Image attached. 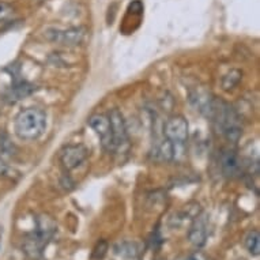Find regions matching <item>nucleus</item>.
I'll use <instances>...</instances> for the list:
<instances>
[{
  "label": "nucleus",
  "instance_id": "nucleus-15",
  "mask_svg": "<svg viewBox=\"0 0 260 260\" xmlns=\"http://www.w3.org/2000/svg\"><path fill=\"white\" fill-rule=\"evenodd\" d=\"M33 91H35V86L30 85V83H26V82H21V83H18V85H15L11 89L9 97L11 100H14V101H18V100L27 97Z\"/></svg>",
  "mask_w": 260,
  "mask_h": 260
},
{
  "label": "nucleus",
  "instance_id": "nucleus-17",
  "mask_svg": "<svg viewBox=\"0 0 260 260\" xmlns=\"http://www.w3.org/2000/svg\"><path fill=\"white\" fill-rule=\"evenodd\" d=\"M15 154V146L5 133L0 134V157H13Z\"/></svg>",
  "mask_w": 260,
  "mask_h": 260
},
{
  "label": "nucleus",
  "instance_id": "nucleus-2",
  "mask_svg": "<svg viewBox=\"0 0 260 260\" xmlns=\"http://www.w3.org/2000/svg\"><path fill=\"white\" fill-rule=\"evenodd\" d=\"M56 232V223L48 215H40L36 219V229L30 233L23 241L22 249L27 257L33 260L43 256L44 249L47 248Z\"/></svg>",
  "mask_w": 260,
  "mask_h": 260
},
{
  "label": "nucleus",
  "instance_id": "nucleus-8",
  "mask_svg": "<svg viewBox=\"0 0 260 260\" xmlns=\"http://www.w3.org/2000/svg\"><path fill=\"white\" fill-rule=\"evenodd\" d=\"M89 157V150L83 145H67L60 151V162L66 171H73Z\"/></svg>",
  "mask_w": 260,
  "mask_h": 260
},
{
  "label": "nucleus",
  "instance_id": "nucleus-20",
  "mask_svg": "<svg viewBox=\"0 0 260 260\" xmlns=\"http://www.w3.org/2000/svg\"><path fill=\"white\" fill-rule=\"evenodd\" d=\"M184 260H207V257L202 252H195V253H192V255H189L187 259Z\"/></svg>",
  "mask_w": 260,
  "mask_h": 260
},
{
  "label": "nucleus",
  "instance_id": "nucleus-14",
  "mask_svg": "<svg viewBox=\"0 0 260 260\" xmlns=\"http://www.w3.org/2000/svg\"><path fill=\"white\" fill-rule=\"evenodd\" d=\"M243 79V73L240 70H231L229 73H226L222 78V89L229 91V90H233L235 87L239 86V83Z\"/></svg>",
  "mask_w": 260,
  "mask_h": 260
},
{
  "label": "nucleus",
  "instance_id": "nucleus-4",
  "mask_svg": "<svg viewBox=\"0 0 260 260\" xmlns=\"http://www.w3.org/2000/svg\"><path fill=\"white\" fill-rule=\"evenodd\" d=\"M44 37L51 41V43L60 44L64 47H78L81 45L86 39V29L85 27H49L45 30Z\"/></svg>",
  "mask_w": 260,
  "mask_h": 260
},
{
  "label": "nucleus",
  "instance_id": "nucleus-6",
  "mask_svg": "<svg viewBox=\"0 0 260 260\" xmlns=\"http://www.w3.org/2000/svg\"><path fill=\"white\" fill-rule=\"evenodd\" d=\"M164 135L175 145H184L189 137V125L187 119L180 115L169 117L164 125Z\"/></svg>",
  "mask_w": 260,
  "mask_h": 260
},
{
  "label": "nucleus",
  "instance_id": "nucleus-9",
  "mask_svg": "<svg viewBox=\"0 0 260 260\" xmlns=\"http://www.w3.org/2000/svg\"><path fill=\"white\" fill-rule=\"evenodd\" d=\"M209 239V217L205 213H201L193 221L188 231L189 243L197 248L205 247Z\"/></svg>",
  "mask_w": 260,
  "mask_h": 260
},
{
  "label": "nucleus",
  "instance_id": "nucleus-5",
  "mask_svg": "<svg viewBox=\"0 0 260 260\" xmlns=\"http://www.w3.org/2000/svg\"><path fill=\"white\" fill-rule=\"evenodd\" d=\"M108 119L112 128V139H113V153H124L128 149V133L127 124L120 109L113 108L108 113Z\"/></svg>",
  "mask_w": 260,
  "mask_h": 260
},
{
  "label": "nucleus",
  "instance_id": "nucleus-19",
  "mask_svg": "<svg viewBox=\"0 0 260 260\" xmlns=\"http://www.w3.org/2000/svg\"><path fill=\"white\" fill-rule=\"evenodd\" d=\"M14 9L13 6L6 3V2H0V21H6L10 17H13Z\"/></svg>",
  "mask_w": 260,
  "mask_h": 260
},
{
  "label": "nucleus",
  "instance_id": "nucleus-12",
  "mask_svg": "<svg viewBox=\"0 0 260 260\" xmlns=\"http://www.w3.org/2000/svg\"><path fill=\"white\" fill-rule=\"evenodd\" d=\"M202 213V207L198 202H189L188 205H185L183 207L181 211L176 214L175 218L172 221L175 222L176 226L181 225L185 221H193L195 218Z\"/></svg>",
  "mask_w": 260,
  "mask_h": 260
},
{
  "label": "nucleus",
  "instance_id": "nucleus-10",
  "mask_svg": "<svg viewBox=\"0 0 260 260\" xmlns=\"http://www.w3.org/2000/svg\"><path fill=\"white\" fill-rule=\"evenodd\" d=\"M221 171L228 179L239 177L243 172V161L239 154L233 150H225L221 155Z\"/></svg>",
  "mask_w": 260,
  "mask_h": 260
},
{
  "label": "nucleus",
  "instance_id": "nucleus-3",
  "mask_svg": "<svg viewBox=\"0 0 260 260\" xmlns=\"http://www.w3.org/2000/svg\"><path fill=\"white\" fill-rule=\"evenodd\" d=\"M14 129L22 141H36L47 129V115L40 108H26L15 117Z\"/></svg>",
  "mask_w": 260,
  "mask_h": 260
},
{
  "label": "nucleus",
  "instance_id": "nucleus-13",
  "mask_svg": "<svg viewBox=\"0 0 260 260\" xmlns=\"http://www.w3.org/2000/svg\"><path fill=\"white\" fill-rule=\"evenodd\" d=\"M177 146L175 143H172L169 139H164L157 145L155 147V155L159 161L162 162H171L176 158V151H177Z\"/></svg>",
  "mask_w": 260,
  "mask_h": 260
},
{
  "label": "nucleus",
  "instance_id": "nucleus-11",
  "mask_svg": "<svg viewBox=\"0 0 260 260\" xmlns=\"http://www.w3.org/2000/svg\"><path fill=\"white\" fill-rule=\"evenodd\" d=\"M142 251H143V247H142L141 243L138 241H121V243H117L113 247V252H115L116 256H119L124 260H137L139 259V256L142 255Z\"/></svg>",
  "mask_w": 260,
  "mask_h": 260
},
{
  "label": "nucleus",
  "instance_id": "nucleus-16",
  "mask_svg": "<svg viewBox=\"0 0 260 260\" xmlns=\"http://www.w3.org/2000/svg\"><path fill=\"white\" fill-rule=\"evenodd\" d=\"M245 247L252 256H259L260 253V233L259 231H251L245 236Z\"/></svg>",
  "mask_w": 260,
  "mask_h": 260
},
{
  "label": "nucleus",
  "instance_id": "nucleus-1",
  "mask_svg": "<svg viewBox=\"0 0 260 260\" xmlns=\"http://www.w3.org/2000/svg\"><path fill=\"white\" fill-rule=\"evenodd\" d=\"M209 119H211L217 127L221 129L223 137L229 142H237L243 135V125L239 113L233 107L225 101L214 97L213 107L210 111Z\"/></svg>",
  "mask_w": 260,
  "mask_h": 260
},
{
  "label": "nucleus",
  "instance_id": "nucleus-18",
  "mask_svg": "<svg viewBox=\"0 0 260 260\" xmlns=\"http://www.w3.org/2000/svg\"><path fill=\"white\" fill-rule=\"evenodd\" d=\"M108 251H109V244L107 240H100L91 251V260H104Z\"/></svg>",
  "mask_w": 260,
  "mask_h": 260
},
{
  "label": "nucleus",
  "instance_id": "nucleus-7",
  "mask_svg": "<svg viewBox=\"0 0 260 260\" xmlns=\"http://www.w3.org/2000/svg\"><path fill=\"white\" fill-rule=\"evenodd\" d=\"M89 125L94 129V133L97 134L101 141V146L104 150H107L109 153H113V139H112V128L109 119L107 115L103 113H95L89 117Z\"/></svg>",
  "mask_w": 260,
  "mask_h": 260
}]
</instances>
